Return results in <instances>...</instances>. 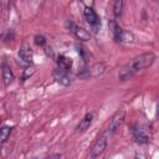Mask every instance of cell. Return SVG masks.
Masks as SVG:
<instances>
[{"label": "cell", "mask_w": 159, "mask_h": 159, "mask_svg": "<svg viewBox=\"0 0 159 159\" xmlns=\"http://www.w3.org/2000/svg\"><path fill=\"white\" fill-rule=\"evenodd\" d=\"M155 61V55L153 52H147L143 55H139L137 57H134L129 63H127L120 71H119V80L122 81H127L129 80L133 75H135L137 72L150 67Z\"/></svg>", "instance_id": "cell-1"}, {"label": "cell", "mask_w": 159, "mask_h": 159, "mask_svg": "<svg viewBox=\"0 0 159 159\" xmlns=\"http://www.w3.org/2000/svg\"><path fill=\"white\" fill-rule=\"evenodd\" d=\"M124 114H125L124 109H119V111H117V112L113 114V117L111 118L109 124H108V127H107V133H106V134H113V133H116V132L119 129V127H120V125L123 124V122H124Z\"/></svg>", "instance_id": "cell-2"}, {"label": "cell", "mask_w": 159, "mask_h": 159, "mask_svg": "<svg viewBox=\"0 0 159 159\" xmlns=\"http://www.w3.org/2000/svg\"><path fill=\"white\" fill-rule=\"evenodd\" d=\"M66 26H67L68 31H70L71 34H73L77 39L83 40V41H87V40L91 39V34H89L87 30H84L83 27H81V26H78L77 24H75L73 21L67 20V21H66Z\"/></svg>", "instance_id": "cell-3"}, {"label": "cell", "mask_w": 159, "mask_h": 159, "mask_svg": "<svg viewBox=\"0 0 159 159\" xmlns=\"http://www.w3.org/2000/svg\"><path fill=\"white\" fill-rule=\"evenodd\" d=\"M107 147V134H103L101 137L97 138V140L94 142V144L91 148V153H89V158L91 159H96L97 157H99L104 149Z\"/></svg>", "instance_id": "cell-4"}, {"label": "cell", "mask_w": 159, "mask_h": 159, "mask_svg": "<svg viewBox=\"0 0 159 159\" xmlns=\"http://www.w3.org/2000/svg\"><path fill=\"white\" fill-rule=\"evenodd\" d=\"M83 15H84V19L86 21L92 26L93 31L97 32L99 26H101V21H99V17L98 15L96 14V11L92 9V7H88V6H84V10H83Z\"/></svg>", "instance_id": "cell-5"}, {"label": "cell", "mask_w": 159, "mask_h": 159, "mask_svg": "<svg viewBox=\"0 0 159 159\" xmlns=\"http://www.w3.org/2000/svg\"><path fill=\"white\" fill-rule=\"evenodd\" d=\"M132 134H133V138L137 143L139 144H144L148 142V134L145 133V130L143 129V127L139 124V123H134L133 127H132Z\"/></svg>", "instance_id": "cell-6"}, {"label": "cell", "mask_w": 159, "mask_h": 159, "mask_svg": "<svg viewBox=\"0 0 159 159\" xmlns=\"http://www.w3.org/2000/svg\"><path fill=\"white\" fill-rule=\"evenodd\" d=\"M53 78L56 82L61 83L62 86H70L71 84V76L68 75V71H63L61 68H56L53 71Z\"/></svg>", "instance_id": "cell-7"}, {"label": "cell", "mask_w": 159, "mask_h": 159, "mask_svg": "<svg viewBox=\"0 0 159 159\" xmlns=\"http://www.w3.org/2000/svg\"><path fill=\"white\" fill-rule=\"evenodd\" d=\"M19 58L26 65H31L32 63V51L27 45H24L19 50Z\"/></svg>", "instance_id": "cell-8"}, {"label": "cell", "mask_w": 159, "mask_h": 159, "mask_svg": "<svg viewBox=\"0 0 159 159\" xmlns=\"http://www.w3.org/2000/svg\"><path fill=\"white\" fill-rule=\"evenodd\" d=\"M92 120H93V114L92 113H86V116L80 120V123H78V125L76 128V132L77 133L86 132L89 128V125L92 124Z\"/></svg>", "instance_id": "cell-9"}, {"label": "cell", "mask_w": 159, "mask_h": 159, "mask_svg": "<svg viewBox=\"0 0 159 159\" xmlns=\"http://www.w3.org/2000/svg\"><path fill=\"white\" fill-rule=\"evenodd\" d=\"M108 27L111 30V34L113 36V39L116 41H120V36H122V32H123V29L114 21V20H109L108 21Z\"/></svg>", "instance_id": "cell-10"}, {"label": "cell", "mask_w": 159, "mask_h": 159, "mask_svg": "<svg viewBox=\"0 0 159 159\" xmlns=\"http://www.w3.org/2000/svg\"><path fill=\"white\" fill-rule=\"evenodd\" d=\"M56 61H57L58 68H61L63 71H70L71 70V66H72V60L71 58H68V57H66L63 55H60Z\"/></svg>", "instance_id": "cell-11"}, {"label": "cell", "mask_w": 159, "mask_h": 159, "mask_svg": "<svg viewBox=\"0 0 159 159\" xmlns=\"http://www.w3.org/2000/svg\"><path fill=\"white\" fill-rule=\"evenodd\" d=\"M14 80V73L11 71V68L7 66V65H4L2 66V81H4V84L5 86H9Z\"/></svg>", "instance_id": "cell-12"}, {"label": "cell", "mask_w": 159, "mask_h": 159, "mask_svg": "<svg viewBox=\"0 0 159 159\" xmlns=\"http://www.w3.org/2000/svg\"><path fill=\"white\" fill-rule=\"evenodd\" d=\"M123 1L122 0H117L114 1V5H113V14L116 17H120L122 16V12H123Z\"/></svg>", "instance_id": "cell-13"}, {"label": "cell", "mask_w": 159, "mask_h": 159, "mask_svg": "<svg viewBox=\"0 0 159 159\" xmlns=\"http://www.w3.org/2000/svg\"><path fill=\"white\" fill-rule=\"evenodd\" d=\"M88 71H89V76H98V75L103 73V71H104V66L101 65V63H97V65H94L93 67L88 68Z\"/></svg>", "instance_id": "cell-14"}, {"label": "cell", "mask_w": 159, "mask_h": 159, "mask_svg": "<svg viewBox=\"0 0 159 159\" xmlns=\"http://www.w3.org/2000/svg\"><path fill=\"white\" fill-rule=\"evenodd\" d=\"M133 41H134V36H133V34L129 32V31L123 30L122 36H120V41H119V42H133Z\"/></svg>", "instance_id": "cell-15"}, {"label": "cell", "mask_w": 159, "mask_h": 159, "mask_svg": "<svg viewBox=\"0 0 159 159\" xmlns=\"http://www.w3.org/2000/svg\"><path fill=\"white\" fill-rule=\"evenodd\" d=\"M10 132H11V128L10 127H1L0 128V139L2 142H5L7 139V137L10 135Z\"/></svg>", "instance_id": "cell-16"}, {"label": "cell", "mask_w": 159, "mask_h": 159, "mask_svg": "<svg viewBox=\"0 0 159 159\" xmlns=\"http://www.w3.org/2000/svg\"><path fill=\"white\" fill-rule=\"evenodd\" d=\"M35 43L39 46H45L46 45V39L42 35H36L35 36Z\"/></svg>", "instance_id": "cell-17"}, {"label": "cell", "mask_w": 159, "mask_h": 159, "mask_svg": "<svg viewBox=\"0 0 159 159\" xmlns=\"http://www.w3.org/2000/svg\"><path fill=\"white\" fill-rule=\"evenodd\" d=\"M0 37L4 39L5 41H7V40H12V39H14V32H12L11 30H7V31H6L4 35H1Z\"/></svg>", "instance_id": "cell-18"}, {"label": "cell", "mask_w": 159, "mask_h": 159, "mask_svg": "<svg viewBox=\"0 0 159 159\" xmlns=\"http://www.w3.org/2000/svg\"><path fill=\"white\" fill-rule=\"evenodd\" d=\"M34 72H35V68H34V67H29V68H26V70H25V73H24V80L27 78L29 76H31Z\"/></svg>", "instance_id": "cell-19"}, {"label": "cell", "mask_w": 159, "mask_h": 159, "mask_svg": "<svg viewBox=\"0 0 159 159\" xmlns=\"http://www.w3.org/2000/svg\"><path fill=\"white\" fill-rule=\"evenodd\" d=\"M60 157H61L60 154H55V155H51V157H50V158H47V159H58Z\"/></svg>", "instance_id": "cell-20"}]
</instances>
